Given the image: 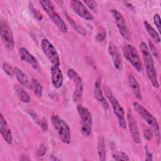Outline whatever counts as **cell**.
Instances as JSON below:
<instances>
[{
  "label": "cell",
  "mask_w": 161,
  "mask_h": 161,
  "mask_svg": "<svg viewBox=\"0 0 161 161\" xmlns=\"http://www.w3.org/2000/svg\"><path fill=\"white\" fill-rule=\"evenodd\" d=\"M153 23L156 26L158 32L160 31V17L158 14H155L153 16Z\"/></svg>",
  "instance_id": "34"
},
{
  "label": "cell",
  "mask_w": 161,
  "mask_h": 161,
  "mask_svg": "<svg viewBox=\"0 0 161 161\" xmlns=\"http://www.w3.org/2000/svg\"><path fill=\"white\" fill-rule=\"evenodd\" d=\"M0 131L1 134L6 141V143L8 144H12L13 143V136L11 129L9 128L7 121H6L5 118H4L3 115L1 114L0 115Z\"/></svg>",
  "instance_id": "17"
},
{
  "label": "cell",
  "mask_w": 161,
  "mask_h": 161,
  "mask_svg": "<svg viewBox=\"0 0 161 161\" xmlns=\"http://www.w3.org/2000/svg\"><path fill=\"white\" fill-rule=\"evenodd\" d=\"M67 74L69 78L72 80L74 83V91L72 96L73 101L75 103L78 102L80 101L83 92V84L82 79L80 75L72 69H68Z\"/></svg>",
  "instance_id": "10"
},
{
  "label": "cell",
  "mask_w": 161,
  "mask_h": 161,
  "mask_svg": "<svg viewBox=\"0 0 161 161\" xmlns=\"http://www.w3.org/2000/svg\"><path fill=\"white\" fill-rule=\"evenodd\" d=\"M143 134H144V137L147 140H150L153 138V130H152V129L151 128H146V130H144Z\"/></svg>",
  "instance_id": "31"
},
{
  "label": "cell",
  "mask_w": 161,
  "mask_h": 161,
  "mask_svg": "<svg viewBox=\"0 0 161 161\" xmlns=\"http://www.w3.org/2000/svg\"><path fill=\"white\" fill-rule=\"evenodd\" d=\"M18 54L20 59L22 61L29 64L35 70H40V66L36 59L31 53L28 52L26 48L24 47L20 48L18 51Z\"/></svg>",
  "instance_id": "15"
},
{
  "label": "cell",
  "mask_w": 161,
  "mask_h": 161,
  "mask_svg": "<svg viewBox=\"0 0 161 161\" xmlns=\"http://www.w3.org/2000/svg\"><path fill=\"white\" fill-rule=\"evenodd\" d=\"M28 114L31 116V117L33 119V120L37 123V125L42 128L43 131H46L48 130V124L46 119L44 118L40 117V115L36 114L33 110H28Z\"/></svg>",
  "instance_id": "20"
},
{
  "label": "cell",
  "mask_w": 161,
  "mask_h": 161,
  "mask_svg": "<svg viewBox=\"0 0 161 161\" xmlns=\"http://www.w3.org/2000/svg\"><path fill=\"white\" fill-rule=\"evenodd\" d=\"M133 107L138 114L143 119V120L150 126L152 129L155 137L157 144L159 145L160 141V128L157 119L145 108H143L140 104L137 102L133 103Z\"/></svg>",
  "instance_id": "2"
},
{
  "label": "cell",
  "mask_w": 161,
  "mask_h": 161,
  "mask_svg": "<svg viewBox=\"0 0 161 161\" xmlns=\"http://www.w3.org/2000/svg\"><path fill=\"white\" fill-rule=\"evenodd\" d=\"M85 4L87 5V6L92 11L94 12H97V3L94 1H85L83 2Z\"/></svg>",
  "instance_id": "30"
},
{
  "label": "cell",
  "mask_w": 161,
  "mask_h": 161,
  "mask_svg": "<svg viewBox=\"0 0 161 161\" xmlns=\"http://www.w3.org/2000/svg\"><path fill=\"white\" fill-rule=\"evenodd\" d=\"M125 6H126L129 9H130V10H131V11H133V10L135 9V7H134L131 4L128 3H125Z\"/></svg>",
  "instance_id": "37"
},
{
  "label": "cell",
  "mask_w": 161,
  "mask_h": 161,
  "mask_svg": "<svg viewBox=\"0 0 161 161\" xmlns=\"http://www.w3.org/2000/svg\"><path fill=\"white\" fill-rule=\"evenodd\" d=\"M145 154H146V160H152V153L150 152L147 145H145Z\"/></svg>",
  "instance_id": "36"
},
{
  "label": "cell",
  "mask_w": 161,
  "mask_h": 161,
  "mask_svg": "<svg viewBox=\"0 0 161 161\" xmlns=\"http://www.w3.org/2000/svg\"><path fill=\"white\" fill-rule=\"evenodd\" d=\"M140 50L142 53L143 63L147 77L155 88L159 87V83L157 78V73L154 66L153 60L147 43L142 42L139 45Z\"/></svg>",
  "instance_id": "1"
},
{
  "label": "cell",
  "mask_w": 161,
  "mask_h": 161,
  "mask_svg": "<svg viewBox=\"0 0 161 161\" xmlns=\"http://www.w3.org/2000/svg\"><path fill=\"white\" fill-rule=\"evenodd\" d=\"M42 50L48 60L54 66L60 65V58L58 54L53 45L47 38H43L41 41Z\"/></svg>",
  "instance_id": "9"
},
{
  "label": "cell",
  "mask_w": 161,
  "mask_h": 161,
  "mask_svg": "<svg viewBox=\"0 0 161 161\" xmlns=\"http://www.w3.org/2000/svg\"><path fill=\"white\" fill-rule=\"evenodd\" d=\"M14 74L15 75V77L16 79L18 80V82L24 86H28L29 84L28 78L26 76V75L19 69H18L16 67H14Z\"/></svg>",
  "instance_id": "21"
},
{
  "label": "cell",
  "mask_w": 161,
  "mask_h": 161,
  "mask_svg": "<svg viewBox=\"0 0 161 161\" xmlns=\"http://www.w3.org/2000/svg\"><path fill=\"white\" fill-rule=\"evenodd\" d=\"M28 3H29V8H30L31 12L32 13L33 15L34 16V17H35L37 20L41 21V20L43 19V16H42V14H41V13H40L37 9H36V8L34 7V6H33V4H32L31 2L29 1Z\"/></svg>",
  "instance_id": "28"
},
{
  "label": "cell",
  "mask_w": 161,
  "mask_h": 161,
  "mask_svg": "<svg viewBox=\"0 0 161 161\" xmlns=\"http://www.w3.org/2000/svg\"><path fill=\"white\" fill-rule=\"evenodd\" d=\"M51 79L52 85L55 88H60L63 84V74L58 66L51 67Z\"/></svg>",
  "instance_id": "18"
},
{
  "label": "cell",
  "mask_w": 161,
  "mask_h": 161,
  "mask_svg": "<svg viewBox=\"0 0 161 161\" xmlns=\"http://www.w3.org/2000/svg\"><path fill=\"white\" fill-rule=\"evenodd\" d=\"M149 47H150V52L151 54H152L155 57H159V53H158L157 49L156 48V47H155L154 44L150 41H149Z\"/></svg>",
  "instance_id": "32"
},
{
  "label": "cell",
  "mask_w": 161,
  "mask_h": 161,
  "mask_svg": "<svg viewBox=\"0 0 161 161\" xmlns=\"http://www.w3.org/2000/svg\"><path fill=\"white\" fill-rule=\"evenodd\" d=\"M105 93L112 105L113 112L118 119L119 127L123 130L125 129L126 127V123L125 119V111L123 108L109 89H106L105 91Z\"/></svg>",
  "instance_id": "7"
},
{
  "label": "cell",
  "mask_w": 161,
  "mask_h": 161,
  "mask_svg": "<svg viewBox=\"0 0 161 161\" xmlns=\"http://www.w3.org/2000/svg\"><path fill=\"white\" fill-rule=\"evenodd\" d=\"M106 33L104 30H103L97 33V35H96V40L97 42H103L106 38Z\"/></svg>",
  "instance_id": "33"
},
{
  "label": "cell",
  "mask_w": 161,
  "mask_h": 161,
  "mask_svg": "<svg viewBox=\"0 0 161 161\" xmlns=\"http://www.w3.org/2000/svg\"><path fill=\"white\" fill-rule=\"evenodd\" d=\"M143 26L145 27V29L146 30L147 32L148 33V35L152 38V39L156 42V43H160V38L158 33L150 25V24L147 21H143Z\"/></svg>",
  "instance_id": "22"
},
{
  "label": "cell",
  "mask_w": 161,
  "mask_h": 161,
  "mask_svg": "<svg viewBox=\"0 0 161 161\" xmlns=\"http://www.w3.org/2000/svg\"><path fill=\"white\" fill-rule=\"evenodd\" d=\"M0 35L6 48L9 51L13 50L14 45L13 33L9 25L4 19H1L0 22Z\"/></svg>",
  "instance_id": "11"
},
{
  "label": "cell",
  "mask_w": 161,
  "mask_h": 161,
  "mask_svg": "<svg viewBox=\"0 0 161 161\" xmlns=\"http://www.w3.org/2000/svg\"><path fill=\"white\" fill-rule=\"evenodd\" d=\"M65 16L67 17V19L68 20V21L69 22V23L70 24V25L73 27V28L77 31L78 32L79 34L83 35V36H86L87 33L86 31L85 30L84 28H83L82 26L78 25L69 16L67 13H65Z\"/></svg>",
  "instance_id": "26"
},
{
  "label": "cell",
  "mask_w": 161,
  "mask_h": 161,
  "mask_svg": "<svg viewBox=\"0 0 161 161\" xmlns=\"http://www.w3.org/2000/svg\"><path fill=\"white\" fill-rule=\"evenodd\" d=\"M127 119L133 141L136 144L141 143V138L137 122L134 117L133 112L130 109H129L127 113Z\"/></svg>",
  "instance_id": "13"
},
{
  "label": "cell",
  "mask_w": 161,
  "mask_h": 161,
  "mask_svg": "<svg viewBox=\"0 0 161 161\" xmlns=\"http://www.w3.org/2000/svg\"><path fill=\"white\" fill-rule=\"evenodd\" d=\"M111 13L114 19L115 23L120 35L125 40L128 42L131 41V37L128 27L122 14L115 9H111Z\"/></svg>",
  "instance_id": "8"
},
{
  "label": "cell",
  "mask_w": 161,
  "mask_h": 161,
  "mask_svg": "<svg viewBox=\"0 0 161 161\" xmlns=\"http://www.w3.org/2000/svg\"><path fill=\"white\" fill-rule=\"evenodd\" d=\"M70 6L73 11L80 18L87 21H91L94 19L92 14L91 13V11H89L86 5L82 1L72 0L70 1Z\"/></svg>",
  "instance_id": "12"
},
{
  "label": "cell",
  "mask_w": 161,
  "mask_h": 161,
  "mask_svg": "<svg viewBox=\"0 0 161 161\" xmlns=\"http://www.w3.org/2000/svg\"><path fill=\"white\" fill-rule=\"evenodd\" d=\"M108 52L111 57L115 69L118 70H121L123 67L122 58L117 47L113 42L109 43Z\"/></svg>",
  "instance_id": "14"
},
{
  "label": "cell",
  "mask_w": 161,
  "mask_h": 161,
  "mask_svg": "<svg viewBox=\"0 0 161 161\" xmlns=\"http://www.w3.org/2000/svg\"><path fill=\"white\" fill-rule=\"evenodd\" d=\"M51 123L61 142L65 144H69L71 142L70 130L65 121L58 115L53 114L51 116Z\"/></svg>",
  "instance_id": "4"
},
{
  "label": "cell",
  "mask_w": 161,
  "mask_h": 161,
  "mask_svg": "<svg viewBox=\"0 0 161 161\" xmlns=\"http://www.w3.org/2000/svg\"><path fill=\"white\" fill-rule=\"evenodd\" d=\"M77 111L80 119V131L83 136L88 137L92 131V118L89 109L82 106L77 107Z\"/></svg>",
  "instance_id": "5"
},
{
  "label": "cell",
  "mask_w": 161,
  "mask_h": 161,
  "mask_svg": "<svg viewBox=\"0 0 161 161\" xmlns=\"http://www.w3.org/2000/svg\"><path fill=\"white\" fill-rule=\"evenodd\" d=\"M101 85V78L98 77L94 84V96H95V98L96 99V100L101 104L102 106L105 109H108L109 108V104L103 94Z\"/></svg>",
  "instance_id": "16"
},
{
  "label": "cell",
  "mask_w": 161,
  "mask_h": 161,
  "mask_svg": "<svg viewBox=\"0 0 161 161\" xmlns=\"http://www.w3.org/2000/svg\"><path fill=\"white\" fill-rule=\"evenodd\" d=\"M3 69L5 73L9 76H12L14 74V67H12L10 64L6 62L4 63L3 65Z\"/></svg>",
  "instance_id": "29"
},
{
  "label": "cell",
  "mask_w": 161,
  "mask_h": 161,
  "mask_svg": "<svg viewBox=\"0 0 161 161\" xmlns=\"http://www.w3.org/2000/svg\"><path fill=\"white\" fill-rule=\"evenodd\" d=\"M113 158L115 160H129L128 155L122 151H115L113 153Z\"/></svg>",
  "instance_id": "27"
},
{
  "label": "cell",
  "mask_w": 161,
  "mask_h": 161,
  "mask_svg": "<svg viewBox=\"0 0 161 161\" xmlns=\"http://www.w3.org/2000/svg\"><path fill=\"white\" fill-rule=\"evenodd\" d=\"M97 155L100 160L104 161L106 160V149H105V142L103 136H100L97 141Z\"/></svg>",
  "instance_id": "23"
},
{
  "label": "cell",
  "mask_w": 161,
  "mask_h": 161,
  "mask_svg": "<svg viewBox=\"0 0 161 161\" xmlns=\"http://www.w3.org/2000/svg\"><path fill=\"white\" fill-rule=\"evenodd\" d=\"M47 152L46 147L44 145H41L37 151V155L38 156H43L45 155Z\"/></svg>",
  "instance_id": "35"
},
{
  "label": "cell",
  "mask_w": 161,
  "mask_h": 161,
  "mask_svg": "<svg viewBox=\"0 0 161 161\" xmlns=\"http://www.w3.org/2000/svg\"><path fill=\"white\" fill-rule=\"evenodd\" d=\"M128 82L133 94L135 96L136 98L140 99L142 98L141 89L138 81L136 80V79L132 74H130L128 75Z\"/></svg>",
  "instance_id": "19"
},
{
  "label": "cell",
  "mask_w": 161,
  "mask_h": 161,
  "mask_svg": "<svg viewBox=\"0 0 161 161\" xmlns=\"http://www.w3.org/2000/svg\"><path fill=\"white\" fill-rule=\"evenodd\" d=\"M15 91L17 94V96L19 100L25 103H28L31 101V97L28 93L25 91L22 87L16 85L15 86Z\"/></svg>",
  "instance_id": "24"
},
{
  "label": "cell",
  "mask_w": 161,
  "mask_h": 161,
  "mask_svg": "<svg viewBox=\"0 0 161 161\" xmlns=\"http://www.w3.org/2000/svg\"><path fill=\"white\" fill-rule=\"evenodd\" d=\"M40 3L43 9L47 14L48 16L52 20V21L56 25V26L60 30V31L66 33L68 30L67 26L62 18L55 10L53 4L51 1L47 0L40 1Z\"/></svg>",
  "instance_id": "3"
},
{
  "label": "cell",
  "mask_w": 161,
  "mask_h": 161,
  "mask_svg": "<svg viewBox=\"0 0 161 161\" xmlns=\"http://www.w3.org/2000/svg\"><path fill=\"white\" fill-rule=\"evenodd\" d=\"M124 57L139 72L143 70V65L136 48L130 44H125L123 48Z\"/></svg>",
  "instance_id": "6"
},
{
  "label": "cell",
  "mask_w": 161,
  "mask_h": 161,
  "mask_svg": "<svg viewBox=\"0 0 161 161\" xmlns=\"http://www.w3.org/2000/svg\"><path fill=\"white\" fill-rule=\"evenodd\" d=\"M31 86L33 90L34 94L38 97H42L43 87L40 82L35 79H32L31 82Z\"/></svg>",
  "instance_id": "25"
}]
</instances>
